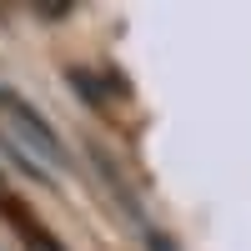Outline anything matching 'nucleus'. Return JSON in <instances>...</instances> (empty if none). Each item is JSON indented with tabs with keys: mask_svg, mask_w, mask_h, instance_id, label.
I'll return each mask as SVG.
<instances>
[{
	"mask_svg": "<svg viewBox=\"0 0 251 251\" xmlns=\"http://www.w3.org/2000/svg\"><path fill=\"white\" fill-rule=\"evenodd\" d=\"M146 251H176V241L161 236V231H146Z\"/></svg>",
	"mask_w": 251,
	"mask_h": 251,
	"instance_id": "obj_2",
	"label": "nucleus"
},
{
	"mask_svg": "<svg viewBox=\"0 0 251 251\" xmlns=\"http://www.w3.org/2000/svg\"><path fill=\"white\" fill-rule=\"evenodd\" d=\"M35 10H40V15H46V20H60V15H66L71 5H35Z\"/></svg>",
	"mask_w": 251,
	"mask_h": 251,
	"instance_id": "obj_3",
	"label": "nucleus"
},
{
	"mask_svg": "<svg viewBox=\"0 0 251 251\" xmlns=\"http://www.w3.org/2000/svg\"><path fill=\"white\" fill-rule=\"evenodd\" d=\"M0 106H5V116H10V126H15V141L20 146H25V151L30 156H40V161H60V141L50 136V126L46 121H40L30 106H25V100H15L10 91H0Z\"/></svg>",
	"mask_w": 251,
	"mask_h": 251,
	"instance_id": "obj_1",
	"label": "nucleus"
}]
</instances>
